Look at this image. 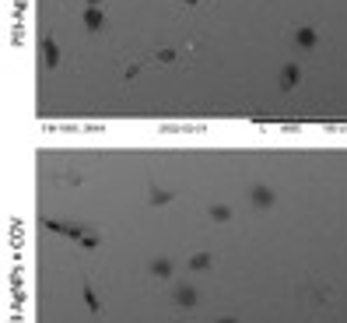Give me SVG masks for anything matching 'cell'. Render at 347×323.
<instances>
[{
  "instance_id": "obj_1",
  "label": "cell",
  "mask_w": 347,
  "mask_h": 323,
  "mask_svg": "<svg viewBox=\"0 0 347 323\" xmlns=\"http://www.w3.org/2000/svg\"><path fill=\"white\" fill-rule=\"evenodd\" d=\"M43 130L347 134V0H28Z\"/></svg>"
}]
</instances>
